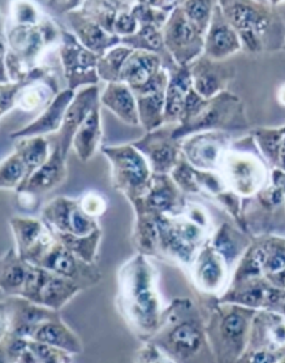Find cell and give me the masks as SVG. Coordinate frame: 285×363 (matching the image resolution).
I'll list each match as a JSON object with an SVG mask.
<instances>
[{
	"instance_id": "1",
	"label": "cell",
	"mask_w": 285,
	"mask_h": 363,
	"mask_svg": "<svg viewBox=\"0 0 285 363\" xmlns=\"http://www.w3.org/2000/svg\"><path fill=\"white\" fill-rule=\"evenodd\" d=\"M158 280L157 269L142 253L128 259L117 275V310L130 331L144 342L157 333L165 310Z\"/></svg>"
},
{
	"instance_id": "2",
	"label": "cell",
	"mask_w": 285,
	"mask_h": 363,
	"mask_svg": "<svg viewBox=\"0 0 285 363\" xmlns=\"http://www.w3.org/2000/svg\"><path fill=\"white\" fill-rule=\"evenodd\" d=\"M150 342L174 363H218L208 339L206 318L191 298L171 302Z\"/></svg>"
},
{
	"instance_id": "3",
	"label": "cell",
	"mask_w": 285,
	"mask_h": 363,
	"mask_svg": "<svg viewBox=\"0 0 285 363\" xmlns=\"http://www.w3.org/2000/svg\"><path fill=\"white\" fill-rule=\"evenodd\" d=\"M243 105L239 97L225 91L205 99L191 89L181 122L173 130L175 140L202 132H230L245 128Z\"/></svg>"
},
{
	"instance_id": "4",
	"label": "cell",
	"mask_w": 285,
	"mask_h": 363,
	"mask_svg": "<svg viewBox=\"0 0 285 363\" xmlns=\"http://www.w3.org/2000/svg\"><path fill=\"white\" fill-rule=\"evenodd\" d=\"M255 310L238 304L216 303L208 308L206 330L218 363H235L249 345Z\"/></svg>"
},
{
	"instance_id": "5",
	"label": "cell",
	"mask_w": 285,
	"mask_h": 363,
	"mask_svg": "<svg viewBox=\"0 0 285 363\" xmlns=\"http://www.w3.org/2000/svg\"><path fill=\"white\" fill-rule=\"evenodd\" d=\"M157 226L158 259H167L186 270L211 239V230L189 220L184 213L175 218L160 216Z\"/></svg>"
},
{
	"instance_id": "6",
	"label": "cell",
	"mask_w": 285,
	"mask_h": 363,
	"mask_svg": "<svg viewBox=\"0 0 285 363\" xmlns=\"http://www.w3.org/2000/svg\"><path fill=\"white\" fill-rule=\"evenodd\" d=\"M101 153L111 164L112 185L128 202L145 196L153 181V172L145 157L130 144L101 147Z\"/></svg>"
},
{
	"instance_id": "7",
	"label": "cell",
	"mask_w": 285,
	"mask_h": 363,
	"mask_svg": "<svg viewBox=\"0 0 285 363\" xmlns=\"http://www.w3.org/2000/svg\"><path fill=\"white\" fill-rule=\"evenodd\" d=\"M60 35L62 30L54 21L44 17L38 23L4 25L1 42L31 72L40 66L39 62L48 48L60 42Z\"/></svg>"
},
{
	"instance_id": "8",
	"label": "cell",
	"mask_w": 285,
	"mask_h": 363,
	"mask_svg": "<svg viewBox=\"0 0 285 363\" xmlns=\"http://www.w3.org/2000/svg\"><path fill=\"white\" fill-rule=\"evenodd\" d=\"M58 54L66 89L77 91L79 87L97 86L101 81L97 73L99 57L83 46L73 33L62 29Z\"/></svg>"
},
{
	"instance_id": "9",
	"label": "cell",
	"mask_w": 285,
	"mask_h": 363,
	"mask_svg": "<svg viewBox=\"0 0 285 363\" xmlns=\"http://www.w3.org/2000/svg\"><path fill=\"white\" fill-rule=\"evenodd\" d=\"M58 319H62L60 312L34 303L23 296L1 298V335L30 340L40 325Z\"/></svg>"
},
{
	"instance_id": "10",
	"label": "cell",
	"mask_w": 285,
	"mask_h": 363,
	"mask_svg": "<svg viewBox=\"0 0 285 363\" xmlns=\"http://www.w3.org/2000/svg\"><path fill=\"white\" fill-rule=\"evenodd\" d=\"M164 43L173 62L179 66H189L204 54L205 37L187 18L181 1L164 25Z\"/></svg>"
},
{
	"instance_id": "11",
	"label": "cell",
	"mask_w": 285,
	"mask_h": 363,
	"mask_svg": "<svg viewBox=\"0 0 285 363\" xmlns=\"http://www.w3.org/2000/svg\"><path fill=\"white\" fill-rule=\"evenodd\" d=\"M42 220L54 234L84 238L101 230L99 220L87 216L79 199L57 196L42 210Z\"/></svg>"
},
{
	"instance_id": "12",
	"label": "cell",
	"mask_w": 285,
	"mask_h": 363,
	"mask_svg": "<svg viewBox=\"0 0 285 363\" xmlns=\"http://www.w3.org/2000/svg\"><path fill=\"white\" fill-rule=\"evenodd\" d=\"M36 267L72 281L82 290L95 286L101 280V271L95 263L91 264L76 257L57 239H55Z\"/></svg>"
},
{
	"instance_id": "13",
	"label": "cell",
	"mask_w": 285,
	"mask_h": 363,
	"mask_svg": "<svg viewBox=\"0 0 285 363\" xmlns=\"http://www.w3.org/2000/svg\"><path fill=\"white\" fill-rule=\"evenodd\" d=\"M187 272L197 292L208 298H220L230 286V269L210 240L199 251Z\"/></svg>"
},
{
	"instance_id": "14",
	"label": "cell",
	"mask_w": 285,
	"mask_h": 363,
	"mask_svg": "<svg viewBox=\"0 0 285 363\" xmlns=\"http://www.w3.org/2000/svg\"><path fill=\"white\" fill-rule=\"evenodd\" d=\"M175 125L146 133L133 145L144 155L154 175H169L181 159V142L173 138Z\"/></svg>"
},
{
	"instance_id": "15",
	"label": "cell",
	"mask_w": 285,
	"mask_h": 363,
	"mask_svg": "<svg viewBox=\"0 0 285 363\" xmlns=\"http://www.w3.org/2000/svg\"><path fill=\"white\" fill-rule=\"evenodd\" d=\"M228 189L239 196H251L262 186V165L255 156L230 147L218 172Z\"/></svg>"
},
{
	"instance_id": "16",
	"label": "cell",
	"mask_w": 285,
	"mask_h": 363,
	"mask_svg": "<svg viewBox=\"0 0 285 363\" xmlns=\"http://www.w3.org/2000/svg\"><path fill=\"white\" fill-rule=\"evenodd\" d=\"M181 154L200 171L220 172L226 152L231 147L225 132H202L181 140Z\"/></svg>"
},
{
	"instance_id": "17",
	"label": "cell",
	"mask_w": 285,
	"mask_h": 363,
	"mask_svg": "<svg viewBox=\"0 0 285 363\" xmlns=\"http://www.w3.org/2000/svg\"><path fill=\"white\" fill-rule=\"evenodd\" d=\"M9 225L15 239L16 251L21 259L33 265L38 264L56 239L44 220L38 218L13 216Z\"/></svg>"
},
{
	"instance_id": "18",
	"label": "cell",
	"mask_w": 285,
	"mask_h": 363,
	"mask_svg": "<svg viewBox=\"0 0 285 363\" xmlns=\"http://www.w3.org/2000/svg\"><path fill=\"white\" fill-rule=\"evenodd\" d=\"M184 193L169 175H154L148 192L142 199L130 203L133 208H142L155 216H179L187 205Z\"/></svg>"
},
{
	"instance_id": "19",
	"label": "cell",
	"mask_w": 285,
	"mask_h": 363,
	"mask_svg": "<svg viewBox=\"0 0 285 363\" xmlns=\"http://www.w3.org/2000/svg\"><path fill=\"white\" fill-rule=\"evenodd\" d=\"M169 81V70L164 67L147 85L133 91L138 101L140 126L146 133L153 132L165 125L164 112Z\"/></svg>"
},
{
	"instance_id": "20",
	"label": "cell",
	"mask_w": 285,
	"mask_h": 363,
	"mask_svg": "<svg viewBox=\"0 0 285 363\" xmlns=\"http://www.w3.org/2000/svg\"><path fill=\"white\" fill-rule=\"evenodd\" d=\"M218 5L241 42L250 50H257L259 36L267 26V18L259 8L249 1H218Z\"/></svg>"
},
{
	"instance_id": "21",
	"label": "cell",
	"mask_w": 285,
	"mask_h": 363,
	"mask_svg": "<svg viewBox=\"0 0 285 363\" xmlns=\"http://www.w3.org/2000/svg\"><path fill=\"white\" fill-rule=\"evenodd\" d=\"M99 86H89L76 91L75 97L66 111L62 128L57 133V144L64 156L67 157L70 148L73 147V140L86 118L89 116L96 105L101 101Z\"/></svg>"
},
{
	"instance_id": "22",
	"label": "cell",
	"mask_w": 285,
	"mask_h": 363,
	"mask_svg": "<svg viewBox=\"0 0 285 363\" xmlns=\"http://www.w3.org/2000/svg\"><path fill=\"white\" fill-rule=\"evenodd\" d=\"M193 89L205 99H213L226 91L233 77V69L224 60H214L204 54L189 64Z\"/></svg>"
},
{
	"instance_id": "23",
	"label": "cell",
	"mask_w": 285,
	"mask_h": 363,
	"mask_svg": "<svg viewBox=\"0 0 285 363\" xmlns=\"http://www.w3.org/2000/svg\"><path fill=\"white\" fill-rule=\"evenodd\" d=\"M65 16L76 38L99 57L113 47L121 45V37L109 34L82 9V6Z\"/></svg>"
},
{
	"instance_id": "24",
	"label": "cell",
	"mask_w": 285,
	"mask_h": 363,
	"mask_svg": "<svg viewBox=\"0 0 285 363\" xmlns=\"http://www.w3.org/2000/svg\"><path fill=\"white\" fill-rule=\"evenodd\" d=\"M241 47L239 34L225 18L218 1L208 33L205 35V56L211 60H225L239 52Z\"/></svg>"
},
{
	"instance_id": "25",
	"label": "cell",
	"mask_w": 285,
	"mask_h": 363,
	"mask_svg": "<svg viewBox=\"0 0 285 363\" xmlns=\"http://www.w3.org/2000/svg\"><path fill=\"white\" fill-rule=\"evenodd\" d=\"M281 294V291L259 278L228 286L218 300L222 303L238 304L255 310L275 306L282 298Z\"/></svg>"
},
{
	"instance_id": "26",
	"label": "cell",
	"mask_w": 285,
	"mask_h": 363,
	"mask_svg": "<svg viewBox=\"0 0 285 363\" xmlns=\"http://www.w3.org/2000/svg\"><path fill=\"white\" fill-rule=\"evenodd\" d=\"M66 159L67 157L62 154L60 145L55 144L48 161L29 177L28 181L17 191V194L40 196L64 184L67 179Z\"/></svg>"
},
{
	"instance_id": "27",
	"label": "cell",
	"mask_w": 285,
	"mask_h": 363,
	"mask_svg": "<svg viewBox=\"0 0 285 363\" xmlns=\"http://www.w3.org/2000/svg\"><path fill=\"white\" fill-rule=\"evenodd\" d=\"M76 91L65 89L60 91L57 96L43 111L34 122L11 134L13 140L18 138L46 136L52 133H58L62 128L68 106L75 97Z\"/></svg>"
},
{
	"instance_id": "28",
	"label": "cell",
	"mask_w": 285,
	"mask_h": 363,
	"mask_svg": "<svg viewBox=\"0 0 285 363\" xmlns=\"http://www.w3.org/2000/svg\"><path fill=\"white\" fill-rule=\"evenodd\" d=\"M169 81L166 89L165 125H177L181 122L187 96L192 89V77L189 66L174 65L169 67Z\"/></svg>"
},
{
	"instance_id": "29",
	"label": "cell",
	"mask_w": 285,
	"mask_h": 363,
	"mask_svg": "<svg viewBox=\"0 0 285 363\" xmlns=\"http://www.w3.org/2000/svg\"><path fill=\"white\" fill-rule=\"evenodd\" d=\"M164 68L161 56L144 50H134L125 62L120 82L130 86L133 91L147 85Z\"/></svg>"
},
{
	"instance_id": "30",
	"label": "cell",
	"mask_w": 285,
	"mask_h": 363,
	"mask_svg": "<svg viewBox=\"0 0 285 363\" xmlns=\"http://www.w3.org/2000/svg\"><path fill=\"white\" fill-rule=\"evenodd\" d=\"M99 101L125 124L140 126L138 101L130 86L123 82L107 84Z\"/></svg>"
},
{
	"instance_id": "31",
	"label": "cell",
	"mask_w": 285,
	"mask_h": 363,
	"mask_svg": "<svg viewBox=\"0 0 285 363\" xmlns=\"http://www.w3.org/2000/svg\"><path fill=\"white\" fill-rule=\"evenodd\" d=\"M30 340L50 345L52 348L67 352L70 356H76L83 352L81 339L62 319L48 321L40 325Z\"/></svg>"
},
{
	"instance_id": "32",
	"label": "cell",
	"mask_w": 285,
	"mask_h": 363,
	"mask_svg": "<svg viewBox=\"0 0 285 363\" xmlns=\"http://www.w3.org/2000/svg\"><path fill=\"white\" fill-rule=\"evenodd\" d=\"M29 265L19 257L15 247L8 250L0 259V289L3 296H21L26 282Z\"/></svg>"
},
{
	"instance_id": "33",
	"label": "cell",
	"mask_w": 285,
	"mask_h": 363,
	"mask_svg": "<svg viewBox=\"0 0 285 363\" xmlns=\"http://www.w3.org/2000/svg\"><path fill=\"white\" fill-rule=\"evenodd\" d=\"M101 103L91 111L73 140V150L79 161L89 162L96 154L101 143Z\"/></svg>"
},
{
	"instance_id": "34",
	"label": "cell",
	"mask_w": 285,
	"mask_h": 363,
	"mask_svg": "<svg viewBox=\"0 0 285 363\" xmlns=\"http://www.w3.org/2000/svg\"><path fill=\"white\" fill-rule=\"evenodd\" d=\"M121 44L130 47L134 50H144V52L160 55L163 60L164 67L166 69L177 65L166 50L163 31L158 27L150 26V25L140 26L135 34L121 38Z\"/></svg>"
},
{
	"instance_id": "35",
	"label": "cell",
	"mask_w": 285,
	"mask_h": 363,
	"mask_svg": "<svg viewBox=\"0 0 285 363\" xmlns=\"http://www.w3.org/2000/svg\"><path fill=\"white\" fill-rule=\"evenodd\" d=\"M210 242L218 255L223 257L230 270L247 250L243 236L228 223L222 224L216 232H213Z\"/></svg>"
},
{
	"instance_id": "36",
	"label": "cell",
	"mask_w": 285,
	"mask_h": 363,
	"mask_svg": "<svg viewBox=\"0 0 285 363\" xmlns=\"http://www.w3.org/2000/svg\"><path fill=\"white\" fill-rule=\"evenodd\" d=\"M82 291L72 281L50 272L40 294V306L60 312L62 306L72 301Z\"/></svg>"
},
{
	"instance_id": "37",
	"label": "cell",
	"mask_w": 285,
	"mask_h": 363,
	"mask_svg": "<svg viewBox=\"0 0 285 363\" xmlns=\"http://www.w3.org/2000/svg\"><path fill=\"white\" fill-rule=\"evenodd\" d=\"M13 146H15L13 151L18 153L21 159L26 165V182L39 167H42L48 161L50 153H52L50 142L47 140L46 136L18 138V140H15Z\"/></svg>"
},
{
	"instance_id": "38",
	"label": "cell",
	"mask_w": 285,
	"mask_h": 363,
	"mask_svg": "<svg viewBox=\"0 0 285 363\" xmlns=\"http://www.w3.org/2000/svg\"><path fill=\"white\" fill-rule=\"evenodd\" d=\"M134 50L124 45L113 47L101 56L97 62V73L101 81L108 83L120 82L121 73L125 62Z\"/></svg>"
},
{
	"instance_id": "39",
	"label": "cell",
	"mask_w": 285,
	"mask_h": 363,
	"mask_svg": "<svg viewBox=\"0 0 285 363\" xmlns=\"http://www.w3.org/2000/svg\"><path fill=\"white\" fill-rule=\"evenodd\" d=\"M58 241L62 242L69 251L73 252L76 257L83 259L85 262L94 264L96 261L99 253V244H101L103 231L99 230L95 233L89 236L62 235V234H54Z\"/></svg>"
},
{
	"instance_id": "40",
	"label": "cell",
	"mask_w": 285,
	"mask_h": 363,
	"mask_svg": "<svg viewBox=\"0 0 285 363\" xmlns=\"http://www.w3.org/2000/svg\"><path fill=\"white\" fill-rule=\"evenodd\" d=\"M27 179L26 165L23 163L21 156L13 151L8 155L0 165V187L1 189L16 192L23 186Z\"/></svg>"
},
{
	"instance_id": "41",
	"label": "cell",
	"mask_w": 285,
	"mask_h": 363,
	"mask_svg": "<svg viewBox=\"0 0 285 363\" xmlns=\"http://www.w3.org/2000/svg\"><path fill=\"white\" fill-rule=\"evenodd\" d=\"M216 3L218 1H210V0L181 1V7L184 9L187 18L204 37L212 21Z\"/></svg>"
},
{
	"instance_id": "42",
	"label": "cell",
	"mask_w": 285,
	"mask_h": 363,
	"mask_svg": "<svg viewBox=\"0 0 285 363\" xmlns=\"http://www.w3.org/2000/svg\"><path fill=\"white\" fill-rule=\"evenodd\" d=\"M171 13H166L154 5L153 1H134L132 15L138 21V26H156L163 29Z\"/></svg>"
},
{
	"instance_id": "43",
	"label": "cell",
	"mask_w": 285,
	"mask_h": 363,
	"mask_svg": "<svg viewBox=\"0 0 285 363\" xmlns=\"http://www.w3.org/2000/svg\"><path fill=\"white\" fill-rule=\"evenodd\" d=\"M169 177L185 195L200 194L196 183V169L184 159V156H181Z\"/></svg>"
},
{
	"instance_id": "44",
	"label": "cell",
	"mask_w": 285,
	"mask_h": 363,
	"mask_svg": "<svg viewBox=\"0 0 285 363\" xmlns=\"http://www.w3.org/2000/svg\"><path fill=\"white\" fill-rule=\"evenodd\" d=\"M50 273V271L45 270L43 267L29 265L26 282L19 296H23L34 303L40 304V294Z\"/></svg>"
},
{
	"instance_id": "45",
	"label": "cell",
	"mask_w": 285,
	"mask_h": 363,
	"mask_svg": "<svg viewBox=\"0 0 285 363\" xmlns=\"http://www.w3.org/2000/svg\"><path fill=\"white\" fill-rule=\"evenodd\" d=\"M285 132L278 130H259L255 132V136L262 150L263 154L273 163L280 160L281 147L284 140Z\"/></svg>"
},
{
	"instance_id": "46",
	"label": "cell",
	"mask_w": 285,
	"mask_h": 363,
	"mask_svg": "<svg viewBox=\"0 0 285 363\" xmlns=\"http://www.w3.org/2000/svg\"><path fill=\"white\" fill-rule=\"evenodd\" d=\"M8 13V23H38L44 18L30 1H13Z\"/></svg>"
},
{
	"instance_id": "47",
	"label": "cell",
	"mask_w": 285,
	"mask_h": 363,
	"mask_svg": "<svg viewBox=\"0 0 285 363\" xmlns=\"http://www.w3.org/2000/svg\"><path fill=\"white\" fill-rule=\"evenodd\" d=\"M265 262L264 273L269 275L276 274L285 270V245L275 243H264Z\"/></svg>"
},
{
	"instance_id": "48",
	"label": "cell",
	"mask_w": 285,
	"mask_h": 363,
	"mask_svg": "<svg viewBox=\"0 0 285 363\" xmlns=\"http://www.w3.org/2000/svg\"><path fill=\"white\" fill-rule=\"evenodd\" d=\"M29 348L34 351L40 363H69L70 354L44 343L28 340Z\"/></svg>"
},
{
	"instance_id": "49",
	"label": "cell",
	"mask_w": 285,
	"mask_h": 363,
	"mask_svg": "<svg viewBox=\"0 0 285 363\" xmlns=\"http://www.w3.org/2000/svg\"><path fill=\"white\" fill-rule=\"evenodd\" d=\"M79 202L84 212L96 220L104 214L107 208V201L105 200V197L97 192L85 193L83 196L79 197Z\"/></svg>"
},
{
	"instance_id": "50",
	"label": "cell",
	"mask_w": 285,
	"mask_h": 363,
	"mask_svg": "<svg viewBox=\"0 0 285 363\" xmlns=\"http://www.w3.org/2000/svg\"><path fill=\"white\" fill-rule=\"evenodd\" d=\"M132 8L121 11L115 21L114 34L121 38L132 36L140 27L135 17L132 15Z\"/></svg>"
},
{
	"instance_id": "51",
	"label": "cell",
	"mask_w": 285,
	"mask_h": 363,
	"mask_svg": "<svg viewBox=\"0 0 285 363\" xmlns=\"http://www.w3.org/2000/svg\"><path fill=\"white\" fill-rule=\"evenodd\" d=\"M136 363H174L154 343L145 342L136 353Z\"/></svg>"
},
{
	"instance_id": "52",
	"label": "cell",
	"mask_w": 285,
	"mask_h": 363,
	"mask_svg": "<svg viewBox=\"0 0 285 363\" xmlns=\"http://www.w3.org/2000/svg\"><path fill=\"white\" fill-rule=\"evenodd\" d=\"M275 186H278L281 191L285 192V174H282L281 172H275L274 173Z\"/></svg>"
},
{
	"instance_id": "53",
	"label": "cell",
	"mask_w": 285,
	"mask_h": 363,
	"mask_svg": "<svg viewBox=\"0 0 285 363\" xmlns=\"http://www.w3.org/2000/svg\"><path fill=\"white\" fill-rule=\"evenodd\" d=\"M279 161H280L281 167L285 171V135L284 140H283L282 147H281L280 160Z\"/></svg>"
},
{
	"instance_id": "54",
	"label": "cell",
	"mask_w": 285,
	"mask_h": 363,
	"mask_svg": "<svg viewBox=\"0 0 285 363\" xmlns=\"http://www.w3.org/2000/svg\"><path fill=\"white\" fill-rule=\"evenodd\" d=\"M283 310H284V313H285V302H284V303H283Z\"/></svg>"
},
{
	"instance_id": "55",
	"label": "cell",
	"mask_w": 285,
	"mask_h": 363,
	"mask_svg": "<svg viewBox=\"0 0 285 363\" xmlns=\"http://www.w3.org/2000/svg\"><path fill=\"white\" fill-rule=\"evenodd\" d=\"M282 363H285V361H284V362H282Z\"/></svg>"
}]
</instances>
